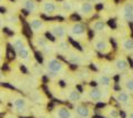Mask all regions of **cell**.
<instances>
[{
    "instance_id": "obj_4",
    "label": "cell",
    "mask_w": 133,
    "mask_h": 118,
    "mask_svg": "<svg viewBox=\"0 0 133 118\" xmlns=\"http://www.w3.org/2000/svg\"><path fill=\"white\" fill-rule=\"evenodd\" d=\"M122 15L125 21L129 23H133V5L132 3H127L122 8Z\"/></svg>"
},
{
    "instance_id": "obj_14",
    "label": "cell",
    "mask_w": 133,
    "mask_h": 118,
    "mask_svg": "<svg viewBox=\"0 0 133 118\" xmlns=\"http://www.w3.org/2000/svg\"><path fill=\"white\" fill-rule=\"evenodd\" d=\"M12 46L16 51H19V50H22V49L27 48L26 46V40H24L22 36H19V38H15L14 42H12Z\"/></svg>"
},
{
    "instance_id": "obj_22",
    "label": "cell",
    "mask_w": 133,
    "mask_h": 118,
    "mask_svg": "<svg viewBox=\"0 0 133 118\" xmlns=\"http://www.w3.org/2000/svg\"><path fill=\"white\" fill-rule=\"evenodd\" d=\"M61 9L64 12H71L74 9V5L71 1H63L61 3Z\"/></svg>"
},
{
    "instance_id": "obj_33",
    "label": "cell",
    "mask_w": 133,
    "mask_h": 118,
    "mask_svg": "<svg viewBox=\"0 0 133 118\" xmlns=\"http://www.w3.org/2000/svg\"><path fill=\"white\" fill-rule=\"evenodd\" d=\"M6 118H16V117H14V116H7Z\"/></svg>"
},
{
    "instance_id": "obj_11",
    "label": "cell",
    "mask_w": 133,
    "mask_h": 118,
    "mask_svg": "<svg viewBox=\"0 0 133 118\" xmlns=\"http://www.w3.org/2000/svg\"><path fill=\"white\" fill-rule=\"evenodd\" d=\"M103 96H104V93L97 87H92L89 91V98L92 100H101Z\"/></svg>"
},
{
    "instance_id": "obj_3",
    "label": "cell",
    "mask_w": 133,
    "mask_h": 118,
    "mask_svg": "<svg viewBox=\"0 0 133 118\" xmlns=\"http://www.w3.org/2000/svg\"><path fill=\"white\" fill-rule=\"evenodd\" d=\"M85 32H87V30L82 23L76 22L70 27V33L73 36H83L85 34Z\"/></svg>"
},
{
    "instance_id": "obj_10",
    "label": "cell",
    "mask_w": 133,
    "mask_h": 118,
    "mask_svg": "<svg viewBox=\"0 0 133 118\" xmlns=\"http://www.w3.org/2000/svg\"><path fill=\"white\" fill-rule=\"evenodd\" d=\"M56 117L57 118H73V115L68 107L59 106L56 109Z\"/></svg>"
},
{
    "instance_id": "obj_26",
    "label": "cell",
    "mask_w": 133,
    "mask_h": 118,
    "mask_svg": "<svg viewBox=\"0 0 133 118\" xmlns=\"http://www.w3.org/2000/svg\"><path fill=\"white\" fill-rule=\"evenodd\" d=\"M48 45V41H47V39H44V38H38L36 40V46L37 48H40L41 50L44 48V46H47Z\"/></svg>"
},
{
    "instance_id": "obj_23",
    "label": "cell",
    "mask_w": 133,
    "mask_h": 118,
    "mask_svg": "<svg viewBox=\"0 0 133 118\" xmlns=\"http://www.w3.org/2000/svg\"><path fill=\"white\" fill-rule=\"evenodd\" d=\"M68 61L70 63H71L72 65H78V64H80L82 62V59L80 58L79 55H76V54H70L69 55V58H68Z\"/></svg>"
},
{
    "instance_id": "obj_25",
    "label": "cell",
    "mask_w": 133,
    "mask_h": 118,
    "mask_svg": "<svg viewBox=\"0 0 133 118\" xmlns=\"http://www.w3.org/2000/svg\"><path fill=\"white\" fill-rule=\"evenodd\" d=\"M58 49L61 51V52H66L69 50V43L65 41V40H60L58 42Z\"/></svg>"
},
{
    "instance_id": "obj_21",
    "label": "cell",
    "mask_w": 133,
    "mask_h": 118,
    "mask_svg": "<svg viewBox=\"0 0 133 118\" xmlns=\"http://www.w3.org/2000/svg\"><path fill=\"white\" fill-rule=\"evenodd\" d=\"M17 54H18V56L21 60H24V61H27L29 60V58H30V52H29V50L27 48H24L22 49V50H19V51H17Z\"/></svg>"
},
{
    "instance_id": "obj_36",
    "label": "cell",
    "mask_w": 133,
    "mask_h": 118,
    "mask_svg": "<svg viewBox=\"0 0 133 118\" xmlns=\"http://www.w3.org/2000/svg\"><path fill=\"white\" fill-rule=\"evenodd\" d=\"M0 111H1V106H0Z\"/></svg>"
},
{
    "instance_id": "obj_31",
    "label": "cell",
    "mask_w": 133,
    "mask_h": 118,
    "mask_svg": "<svg viewBox=\"0 0 133 118\" xmlns=\"http://www.w3.org/2000/svg\"><path fill=\"white\" fill-rule=\"evenodd\" d=\"M1 28H2V19L0 18V29H1Z\"/></svg>"
},
{
    "instance_id": "obj_29",
    "label": "cell",
    "mask_w": 133,
    "mask_h": 118,
    "mask_svg": "<svg viewBox=\"0 0 133 118\" xmlns=\"http://www.w3.org/2000/svg\"><path fill=\"white\" fill-rule=\"evenodd\" d=\"M42 52H43L44 54H50V53H52V46H49V45L44 46V48L42 49Z\"/></svg>"
},
{
    "instance_id": "obj_9",
    "label": "cell",
    "mask_w": 133,
    "mask_h": 118,
    "mask_svg": "<svg viewBox=\"0 0 133 118\" xmlns=\"http://www.w3.org/2000/svg\"><path fill=\"white\" fill-rule=\"evenodd\" d=\"M74 112L81 118H90V116H91L90 108L84 106V105H77V106L74 107Z\"/></svg>"
},
{
    "instance_id": "obj_27",
    "label": "cell",
    "mask_w": 133,
    "mask_h": 118,
    "mask_svg": "<svg viewBox=\"0 0 133 118\" xmlns=\"http://www.w3.org/2000/svg\"><path fill=\"white\" fill-rule=\"evenodd\" d=\"M124 87H125L127 91L133 92V78H132V77L125 80V82H124Z\"/></svg>"
},
{
    "instance_id": "obj_18",
    "label": "cell",
    "mask_w": 133,
    "mask_h": 118,
    "mask_svg": "<svg viewBox=\"0 0 133 118\" xmlns=\"http://www.w3.org/2000/svg\"><path fill=\"white\" fill-rule=\"evenodd\" d=\"M97 83H99L102 87H109L111 85V78L108 75H100Z\"/></svg>"
},
{
    "instance_id": "obj_13",
    "label": "cell",
    "mask_w": 133,
    "mask_h": 118,
    "mask_svg": "<svg viewBox=\"0 0 133 118\" xmlns=\"http://www.w3.org/2000/svg\"><path fill=\"white\" fill-rule=\"evenodd\" d=\"M14 106L19 113H23L24 111H27V101L23 98H16L14 100Z\"/></svg>"
},
{
    "instance_id": "obj_8",
    "label": "cell",
    "mask_w": 133,
    "mask_h": 118,
    "mask_svg": "<svg viewBox=\"0 0 133 118\" xmlns=\"http://www.w3.org/2000/svg\"><path fill=\"white\" fill-rule=\"evenodd\" d=\"M93 6L92 3L89 2V1H84L82 2L80 7H79V11H80V13L83 14L84 17H88V15H91L93 13Z\"/></svg>"
},
{
    "instance_id": "obj_20",
    "label": "cell",
    "mask_w": 133,
    "mask_h": 118,
    "mask_svg": "<svg viewBox=\"0 0 133 118\" xmlns=\"http://www.w3.org/2000/svg\"><path fill=\"white\" fill-rule=\"evenodd\" d=\"M122 49L125 52H133V40L132 39H124L122 41Z\"/></svg>"
},
{
    "instance_id": "obj_1",
    "label": "cell",
    "mask_w": 133,
    "mask_h": 118,
    "mask_svg": "<svg viewBox=\"0 0 133 118\" xmlns=\"http://www.w3.org/2000/svg\"><path fill=\"white\" fill-rule=\"evenodd\" d=\"M50 34H51L53 38L63 40L66 35V28L62 24H53L50 29Z\"/></svg>"
},
{
    "instance_id": "obj_28",
    "label": "cell",
    "mask_w": 133,
    "mask_h": 118,
    "mask_svg": "<svg viewBox=\"0 0 133 118\" xmlns=\"http://www.w3.org/2000/svg\"><path fill=\"white\" fill-rule=\"evenodd\" d=\"M7 21L10 22V23H12V24H17V23L19 22V18L17 17L16 14H10L9 17L7 18Z\"/></svg>"
},
{
    "instance_id": "obj_2",
    "label": "cell",
    "mask_w": 133,
    "mask_h": 118,
    "mask_svg": "<svg viewBox=\"0 0 133 118\" xmlns=\"http://www.w3.org/2000/svg\"><path fill=\"white\" fill-rule=\"evenodd\" d=\"M47 68L48 71L58 74V73L62 72V70H63V64L58 59H49L47 62Z\"/></svg>"
},
{
    "instance_id": "obj_12",
    "label": "cell",
    "mask_w": 133,
    "mask_h": 118,
    "mask_svg": "<svg viewBox=\"0 0 133 118\" xmlns=\"http://www.w3.org/2000/svg\"><path fill=\"white\" fill-rule=\"evenodd\" d=\"M115 99L118 100V103H120V104L128 105V104H130V101H131V97L125 92H119L118 94L115 95Z\"/></svg>"
},
{
    "instance_id": "obj_7",
    "label": "cell",
    "mask_w": 133,
    "mask_h": 118,
    "mask_svg": "<svg viewBox=\"0 0 133 118\" xmlns=\"http://www.w3.org/2000/svg\"><path fill=\"white\" fill-rule=\"evenodd\" d=\"M29 28H30V30H32L33 32H40L44 28V23L41 19L33 18L29 21Z\"/></svg>"
},
{
    "instance_id": "obj_32",
    "label": "cell",
    "mask_w": 133,
    "mask_h": 118,
    "mask_svg": "<svg viewBox=\"0 0 133 118\" xmlns=\"http://www.w3.org/2000/svg\"><path fill=\"white\" fill-rule=\"evenodd\" d=\"M127 118H133V113H131V114H130V115H129V116H128Z\"/></svg>"
},
{
    "instance_id": "obj_17",
    "label": "cell",
    "mask_w": 133,
    "mask_h": 118,
    "mask_svg": "<svg viewBox=\"0 0 133 118\" xmlns=\"http://www.w3.org/2000/svg\"><path fill=\"white\" fill-rule=\"evenodd\" d=\"M66 97H68L69 100L71 101H79L81 99V94L80 92L77 91V89H70L66 94Z\"/></svg>"
},
{
    "instance_id": "obj_35",
    "label": "cell",
    "mask_w": 133,
    "mask_h": 118,
    "mask_svg": "<svg viewBox=\"0 0 133 118\" xmlns=\"http://www.w3.org/2000/svg\"><path fill=\"white\" fill-rule=\"evenodd\" d=\"M93 1H101V0H93Z\"/></svg>"
},
{
    "instance_id": "obj_37",
    "label": "cell",
    "mask_w": 133,
    "mask_h": 118,
    "mask_svg": "<svg viewBox=\"0 0 133 118\" xmlns=\"http://www.w3.org/2000/svg\"><path fill=\"white\" fill-rule=\"evenodd\" d=\"M0 1H1V0H0Z\"/></svg>"
},
{
    "instance_id": "obj_6",
    "label": "cell",
    "mask_w": 133,
    "mask_h": 118,
    "mask_svg": "<svg viewBox=\"0 0 133 118\" xmlns=\"http://www.w3.org/2000/svg\"><path fill=\"white\" fill-rule=\"evenodd\" d=\"M41 8H42L43 13L48 14V15L53 14L58 10V6L56 5V2H53V1H44Z\"/></svg>"
},
{
    "instance_id": "obj_16",
    "label": "cell",
    "mask_w": 133,
    "mask_h": 118,
    "mask_svg": "<svg viewBox=\"0 0 133 118\" xmlns=\"http://www.w3.org/2000/svg\"><path fill=\"white\" fill-rule=\"evenodd\" d=\"M128 66H129V63H128V61L124 59H118L114 63V67L116 68V71H119V72L125 71Z\"/></svg>"
},
{
    "instance_id": "obj_15",
    "label": "cell",
    "mask_w": 133,
    "mask_h": 118,
    "mask_svg": "<svg viewBox=\"0 0 133 118\" xmlns=\"http://www.w3.org/2000/svg\"><path fill=\"white\" fill-rule=\"evenodd\" d=\"M23 10H26L27 12H35L38 9V6L35 0H23Z\"/></svg>"
},
{
    "instance_id": "obj_34",
    "label": "cell",
    "mask_w": 133,
    "mask_h": 118,
    "mask_svg": "<svg viewBox=\"0 0 133 118\" xmlns=\"http://www.w3.org/2000/svg\"><path fill=\"white\" fill-rule=\"evenodd\" d=\"M2 78V74H1V72H0V80Z\"/></svg>"
},
{
    "instance_id": "obj_30",
    "label": "cell",
    "mask_w": 133,
    "mask_h": 118,
    "mask_svg": "<svg viewBox=\"0 0 133 118\" xmlns=\"http://www.w3.org/2000/svg\"><path fill=\"white\" fill-rule=\"evenodd\" d=\"M2 62V54H1V52H0V64H1Z\"/></svg>"
},
{
    "instance_id": "obj_19",
    "label": "cell",
    "mask_w": 133,
    "mask_h": 118,
    "mask_svg": "<svg viewBox=\"0 0 133 118\" xmlns=\"http://www.w3.org/2000/svg\"><path fill=\"white\" fill-rule=\"evenodd\" d=\"M105 28H107L105 22L101 21V20H97V21H94L92 24V29L97 32H103L105 30Z\"/></svg>"
},
{
    "instance_id": "obj_24",
    "label": "cell",
    "mask_w": 133,
    "mask_h": 118,
    "mask_svg": "<svg viewBox=\"0 0 133 118\" xmlns=\"http://www.w3.org/2000/svg\"><path fill=\"white\" fill-rule=\"evenodd\" d=\"M107 117L108 118H119L120 117V112L114 107H110L109 111H108Z\"/></svg>"
},
{
    "instance_id": "obj_5",
    "label": "cell",
    "mask_w": 133,
    "mask_h": 118,
    "mask_svg": "<svg viewBox=\"0 0 133 118\" xmlns=\"http://www.w3.org/2000/svg\"><path fill=\"white\" fill-rule=\"evenodd\" d=\"M94 48H95V50H97L98 52H100V53H102V54H105V53H108V52L110 51V44H109V42L105 41V40H103V39L95 41Z\"/></svg>"
}]
</instances>
